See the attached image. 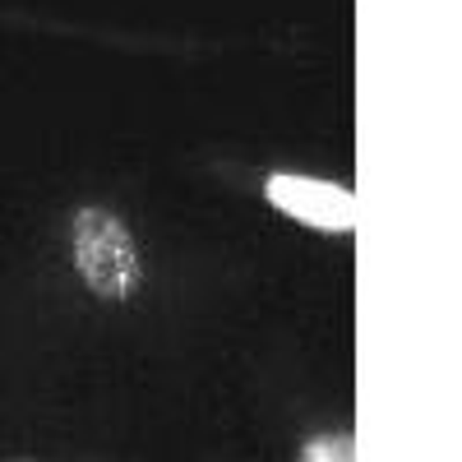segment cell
<instances>
[{
    "label": "cell",
    "mask_w": 462,
    "mask_h": 462,
    "mask_svg": "<svg viewBox=\"0 0 462 462\" xmlns=\"http://www.w3.org/2000/svg\"><path fill=\"white\" fill-rule=\"evenodd\" d=\"M74 268H79V278L106 300H125L143 278L139 245L130 236V226L106 208H79L74 213Z\"/></svg>",
    "instance_id": "6da1fadb"
},
{
    "label": "cell",
    "mask_w": 462,
    "mask_h": 462,
    "mask_svg": "<svg viewBox=\"0 0 462 462\" xmlns=\"http://www.w3.org/2000/svg\"><path fill=\"white\" fill-rule=\"evenodd\" d=\"M361 448L352 444V439H310V444H305L300 448V457H310V462H337V457H356Z\"/></svg>",
    "instance_id": "3957f363"
},
{
    "label": "cell",
    "mask_w": 462,
    "mask_h": 462,
    "mask_svg": "<svg viewBox=\"0 0 462 462\" xmlns=\"http://www.w3.org/2000/svg\"><path fill=\"white\" fill-rule=\"evenodd\" d=\"M263 195L278 213H287L300 226H315V231H352L356 226V195L342 185L278 171V176H268Z\"/></svg>",
    "instance_id": "7a4b0ae2"
}]
</instances>
